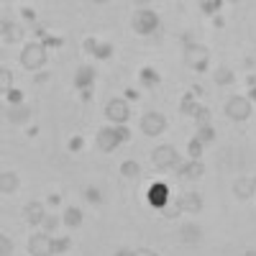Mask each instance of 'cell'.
I'll use <instances>...</instances> for the list:
<instances>
[{"label": "cell", "mask_w": 256, "mask_h": 256, "mask_svg": "<svg viewBox=\"0 0 256 256\" xmlns=\"http://www.w3.org/2000/svg\"><path fill=\"white\" fill-rule=\"evenodd\" d=\"M195 118H198L200 126H210V110H208V108H198Z\"/></svg>", "instance_id": "obj_30"}, {"label": "cell", "mask_w": 256, "mask_h": 256, "mask_svg": "<svg viewBox=\"0 0 256 256\" xmlns=\"http://www.w3.org/2000/svg\"><path fill=\"white\" fill-rule=\"evenodd\" d=\"M226 113H228V118H233V120H246V118L251 116V100H248V98H241V95L230 98V100L226 102Z\"/></svg>", "instance_id": "obj_3"}, {"label": "cell", "mask_w": 256, "mask_h": 256, "mask_svg": "<svg viewBox=\"0 0 256 256\" xmlns=\"http://www.w3.org/2000/svg\"><path fill=\"white\" fill-rule=\"evenodd\" d=\"M212 77H216V84H223V88H226V84H230L233 80H236V74H233L228 67H218L216 72H212Z\"/></svg>", "instance_id": "obj_20"}, {"label": "cell", "mask_w": 256, "mask_h": 256, "mask_svg": "<svg viewBox=\"0 0 256 256\" xmlns=\"http://www.w3.org/2000/svg\"><path fill=\"white\" fill-rule=\"evenodd\" d=\"M24 18H28V20H34V18H36V13H34L31 8H24Z\"/></svg>", "instance_id": "obj_41"}, {"label": "cell", "mask_w": 256, "mask_h": 256, "mask_svg": "<svg viewBox=\"0 0 256 256\" xmlns=\"http://www.w3.org/2000/svg\"><path fill=\"white\" fill-rule=\"evenodd\" d=\"M62 38H54V36H44V46H59Z\"/></svg>", "instance_id": "obj_38"}, {"label": "cell", "mask_w": 256, "mask_h": 256, "mask_svg": "<svg viewBox=\"0 0 256 256\" xmlns=\"http://www.w3.org/2000/svg\"><path fill=\"white\" fill-rule=\"evenodd\" d=\"M10 251H13L10 238L8 236H0V256H10Z\"/></svg>", "instance_id": "obj_28"}, {"label": "cell", "mask_w": 256, "mask_h": 256, "mask_svg": "<svg viewBox=\"0 0 256 256\" xmlns=\"http://www.w3.org/2000/svg\"><path fill=\"white\" fill-rule=\"evenodd\" d=\"M233 195H236L238 200H248L251 195H256V190H254V180L248 177H241L233 182Z\"/></svg>", "instance_id": "obj_11"}, {"label": "cell", "mask_w": 256, "mask_h": 256, "mask_svg": "<svg viewBox=\"0 0 256 256\" xmlns=\"http://www.w3.org/2000/svg\"><path fill=\"white\" fill-rule=\"evenodd\" d=\"M244 256H256V251H246V254H244Z\"/></svg>", "instance_id": "obj_44"}, {"label": "cell", "mask_w": 256, "mask_h": 256, "mask_svg": "<svg viewBox=\"0 0 256 256\" xmlns=\"http://www.w3.org/2000/svg\"><path fill=\"white\" fill-rule=\"evenodd\" d=\"M16 190H18L16 172H3V174H0V192H3V195H13Z\"/></svg>", "instance_id": "obj_16"}, {"label": "cell", "mask_w": 256, "mask_h": 256, "mask_svg": "<svg viewBox=\"0 0 256 256\" xmlns=\"http://www.w3.org/2000/svg\"><path fill=\"white\" fill-rule=\"evenodd\" d=\"M248 100H254V102H256V84L251 88V98H248Z\"/></svg>", "instance_id": "obj_43"}, {"label": "cell", "mask_w": 256, "mask_h": 256, "mask_svg": "<svg viewBox=\"0 0 256 256\" xmlns=\"http://www.w3.org/2000/svg\"><path fill=\"white\" fill-rule=\"evenodd\" d=\"M177 208L190 212V216H198V212L202 210V200H200V195H195V192H184V195L180 198V202H177Z\"/></svg>", "instance_id": "obj_10"}, {"label": "cell", "mask_w": 256, "mask_h": 256, "mask_svg": "<svg viewBox=\"0 0 256 256\" xmlns=\"http://www.w3.org/2000/svg\"><path fill=\"white\" fill-rule=\"evenodd\" d=\"M164 128H166V120H164L162 113H156V110L144 113V118H141V131H144L146 136H159V134H164Z\"/></svg>", "instance_id": "obj_5"}, {"label": "cell", "mask_w": 256, "mask_h": 256, "mask_svg": "<svg viewBox=\"0 0 256 256\" xmlns=\"http://www.w3.org/2000/svg\"><path fill=\"white\" fill-rule=\"evenodd\" d=\"M44 228H46V230H54V228H56V218H54V216H46V218H44Z\"/></svg>", "instance_id": "obj_35"}, {"label": "cell", "mask_w": 256, "mask_h": 256, "mask_svg": "<svg viewBox=\"0 0 256 256\" xmlns=\"http://www.w3.org/2000/svg\"><path fill=\"white\" fill-rule=\"evenodd\" d=\"M105 116H108L113 123H126L128 116H131V110H128V100H120V98H113L108 105H105Z\"/></svg>", "instance_id": "obj_7"}, {"label": "cell", "mask_w": 256, "mask_h": 256, "mask_svg": "<svg viewBox=\"0 0 256 256\" xmlns=\"http://www.w3.org/2000/svg\"><path fill=\"white\" fill-rule=\"evenodd\" d=\"M110 54H113V46H110V44H100V46L95 49V56H98V59H108Z\"/></svg>", "instance_id": "obj_29"}, {"label": "cell", "mask_w": 256, "mask_h": 256, "mask_svg": "<svg viewBox=\"0 0 256 256\" xmlns=\"http://www.w3.org/2000/svg\"><path fill=\"white\" fill-rule=\"evenodd\" d=\"M182 241H184V244H198V241H200V228L192 226V223L182 226Z\"/></svg>", "instance_id": "obj_18"}, {"label": "cell", "mask_w": 256, "mask_h": 256, "mask_svg": "<svg viewBox=\"0 0 256 256\" xmlns=\"http://www.w3.org/2000/svg\"><path fill=\"white\" fill-rule=\"evenodd\" d=\"M20 64L26 70H41L46 64V46L44 44H28L20 52Z\"/></svg>", "instance_id": "obj_1"}, {"label": "cell", "mask_w": 256, "mask_h": 256, "mask_svg": "<svg viewBox=\"0 0 256 256\" xmlns=\"http://www.w3.org/2000/svg\"><path fill=\"white\" fill-rule=\"evenodd\" d=\"M254 190H256V177H254Z\"/></svg>", "instance_id": "obj_45"}, {"label": "cell", "mask_w": 256, "mask_h": 256, "mask_svg": "<svg viewBox=\"0 0 256 256\" xmlns=\"http://www.w3.org/2000/svg\"><path fill=\"white\" fill-rule=\"evenodd\" d=\"M152 202L156 208H164L166 205V187H154L152 190Z\"/></svg>", "instance_id": "obj_23"}, {"label": "cell", "mask_w": 256, "mask_h": 256, "mask_svg": "<svg viewBox=\"0 0 256 256\" xmlns=\"http://www.w3.org/2000/svg\"><path fill=\"white\" fill-rule=\"evenodd\" d=\"M120 174H123V177H138V174H141V166H138L136 162H123V164H120Z\"/></svg>", "instance_id": "obj_22"}, {"label": "cell", "mask_w": 256, "mask_h": 256, "mask_svg": "<svg viewBox=\"0 0 256 256\" xmlns=\"http://www.w3.org/2000/svg\"><path fill=\"white\" fill-rule=\"evenodd\" d=\"M116 131H118V138H120V141H128V138H131V131H128L126 126H118Z\"/></svg>", "instance_id": "obj_33"}, {"label": "cell", "mask_w": 256, "mask_h": 256, "mask_svg": "<svg viewBox=\"0 0 256 256\" xmlns=\"http://www.w3.org/2000/svg\"><path fill=\"white\" fill-rule=\"evenodd\" d=\"M10 102H16V105H20V100H24V92H20V90H10L8 95H6Z\"/></svg>", "instance_id": "obj_32"}, {"label": "cell", "mask_w": 256, "mask_h": 256, "mask_svg": "<svg viewBox=\"0 0 256 256\" xmlns=\"http://www.w3.org/2000/svg\"><path fill=\"white\" fill-rule=\"evenodd\" d=\"M24 212H26V220H28L31 226H38V223H44V218H46V212H44V205H41V202H28Z\"/></svg>", "instance_id": "obj_13"}, {"label": "cell", "mask_w": 256, "mask_h": 256, "mask_svg": "<svg viewBox=\"0 0 256 256\" xmlns=\"http://www.w3.org/2000/svg\"><path fill=\"white\" fill-rule=\"evenodd\" d=\"M152 162H154L156 169H169V166H174L180 162V154H177L174 146H159V148H154Z\"/></svg>", "instance_id": "obj_4"}, {"label": "cell", "mask_w": 256, "mask_h": 256, "mask_svg": "<svg viewBox=\"0 0 256 256\" xmlns=\"http://www.w3.org/2000/svg\"><path fill=\"white\" fill-rule=\"evenodd\" d=\"M123 141L118 138V131L116 128H100L98 131V148L100 152H116Z\"/></svg>", "instance_id": "obj_8"}, {"label": "cell", "mask_w": 256, "mask_h": 256, "mask_svg": "<svg viewBox=\"0 0 256 256\" xmlns=\"http://www.w3.org/2000/svg\"><path fill=\"white\" fill-rule=\"evenodd\" d=\"M184 62L190 67H195L198 72H205L208 70V49L205 46H187Z\"/></svg>", "instance_id": "obj_9"}, {"label": "cell", "mask_w": 256, "mask_h": 256, "mask_svg": "<svg viewBox=\"0 0 256 256\" xmlns=\"http://www.w3.org/2000/svg\"><path fill=\"white\" fill-rule=\"evenodd\" d=\"M141 80H144V84H156L159 82V74L152 67H146V70H141Z\"/></svg>", "instance_id": "obj_26"}, {"label": "cell", "mask_w": 256, "mask_h": 256, "mask_svg": "<svg viewBox=\"0 0 256 256\" xmlns=\"http://www.w3.org/2000/svg\"><path fill=\"white\" fill-rule=\"evenodd\" d=\"M220 0H202V3H200V10L202 13H216V10H220Z\"/></svg>", "instance_id": "obj_25"}, {"label": "cell", "mask_w": 256, "mask_h": 256, "mask_svg": "<svg viewBox=\"0 0 256 256\" xmlns=\"http://www.w3.org/2000/svg\"><path fill=\"white\" fill-rule=\"evenodd\" d=\"M28 251L31 256H54V238H49L46 233H36L28 241Z\"/></svg>", "instance_id": "obj_6"}, {"label": "cell", "mask_w": 256, "mask_h": 256, "mask_svg": "<svg viewBox=\"0 0 256 256\" xmlns=\"http://www.w3.org/2000/svg\"><path fill=\"white\" fill-rule=\"evenodd\" d=\"M134 256H159L156 251H152V248H136L134 251Z\"/></svg>", "instance_id": "obj_37"}, {"label": "cell", "mask_w": 256, "mask_h": 256, "mask_svg": "<svg viewBox=\"0 0 256 256\" xmlns=\"http://www.w3.org/2000/svg\"><path fill=\"white\" fill-rule=\"evenodd\" d=\"M70 148H72V152H80V148H82V138H80V136L72 138V141H70Z\"/></svg>", "instance_id": "obj_39"}, {"label": "cell", "mask_w": 256, "mask_h": 256, "mask_svg": "<svg viewBox=\"0 0 256 256\" xmlns=\"http://www.w3.org/2000/svg\"><path fill=\"white\" fill-rule=\"evenodd\" d=\"M92 82H95V70H90V67H80L77 70V74H74V88L77 90L92 88Z\"/></svg>", "instance_id": "obj_12"}, {"label": "cell", "mask_w": 256, "mask_h": 256, "mask_svg": "<svg viewBox=\"0 0 256 256\" xmlns=\"http://www.w3.org/2000/svg\"><path fill=\"white\" fill-rule=\"evenodd\" d=\"M31 116V110L26 108V105H13V108L8 110V120H13V123H20V120H26Z\"/></svg>", "instance_id": "obj_19"}, {"label": "cell", "mask_w": 256, "mask_h": 256, "mask_svg": "<svg viewBox=\"0 0 256 256\" xmlns=\"http://www.w3.org/2000/svg\"><path fill=\"white\" fill-rule=\"evenodd\" d=\"M3 41H8V44H16V41L24 38V28H20L18 24H10V20H3Z\"/></svg>", "instance_id": "obj_14"}, {"label": "cell", "mask_w": 256, "mask_h": 256, "mask_svg": "<svg viewBox=\"0 0 256 256\" xmlns=\"http://www.w3.org/2000/svg\"><path fill=\"white\" fill-rule=\"evenodd\" d=\"M70 248V241L67 238H64V241H54V251L59 254V251H67Z\"/></svg>", "instance_id": "obj_34"}, {"label": "cell", "mask_w": 256, "mask_h": 256, "mask_svg": "<svg viewBox=\"0 0 256 256\" xmlns=\"http://www.w3.org/2000/svg\"><path fill=\"white\" fill-rule=\"evenodd\" d=\"M195 138H198L200 144H212V141H216V128H212V126H200Z\"/></svg>", "instance_id": "obj_21"}, {"label": "cell", "mask_w": 256, "mask_h": 256, "mask_svg": "<svg viewBox=\"0 0 256 256\" xmlns=\"http://www.w3.org/2000/svg\"><path fill=\"white\" fill-rule=\"evenodd\" d=\"M200 154H202V144H200L198 138H192V141H190V156H192V159H200Z\"/></svg>", "instance_id": "obj_27"}, {"label": "cell", "mask_w": 256, "mask_h": 256, "mask_svg": "<svg viewBox=\"0 0 256 256\" xmlns=\"http://www.w3.org/2000/svg\"><path fill=\"white\" fill-rule=\"evenodd\" d=\"M10 82H13V74H10V70L3 67V70H0V90H3L6 95L13 90V88H10Z\"/></svg>", "instance_id": "obj_24"}, {"label": "cell", "mask_w": 256, "mask_h": 256, "mask_svg": "<svg viewBox=\"0 0 256 256\" xmlns=\"http://www.w3.org/2000/svg\"><path fill=\"white\" fill-rule=\"evenodd\" d=\"M84 198H88L90 202H100L102 198H100V192L95 190V187H88V190H84Z\"/></svg>", "instance_id": "obj_31"}, {"label": "cell", "mask_w": 256, "mask_h": 256, "mask_svg": "<svg viewBox=\"0 0 256 256\" xmlns=\"http://www.w3.org/2000/svg\"><path fill=\"white\" fill-rule=\"evenodd\" d=\"M202 174H205V166H202L200 159H192L190 164L182 166V177H184V180H200Z\"/></svg>", "instance_id": "obj_15"}, {"label": "cell", "mask_w": 256, "mask_h": 256, "mask_svg": "<svg viewBox=\"0 0 256 256\" xmlns=\"http://www.w3.org/2000/svg\"><path fill=\"white\" fill-rule=\"evenodd\" d=\"M98 46H100V44H98L95 38H88V41H84V49H88L90 54H95V49H98Z\"/></svg>", "instance_id": "obj_36"}, {"label": "cell", "mask_w": 256, "mask_h": 256, "mask_svg": "<svg viewBox=\"0 0 256 256\" xmlns=\"http://www.w3.org/2000/svg\"><path fill=\"white\" fill-rule=\"evenodd\" d=\"M134 31L136 34H141V36H148V34H154L156 31V26H159V18H156V13L154 10H148V8H141V10H136L134 13Z\"/></svg>", "instance_id": "obj_2"}, {"label": "cell", "mask_w": 256, "mask_h": 256, "mask_svg": "<svg viewBox=\"0 0 256 256\" xmlns=\"http://www.w3.org/2000/svg\"><path fill=\"white\" fill-rule=\"evenodd\" d=\"M136 98H138V92H136L134 88H131V90H126V100H136Z\"/></svg>", "instance_id": "obj_40"}, {"label": "cell", "mask_w": 256, "mask_h": 256, "mask_svg": "<svg viewBox=\"0 0 256 256\" xmlns=\"http://www.w3.org/2000/svg\"><path fill=\"white\" fill-rule=\"evenodd\" d=\"M116 256H134V251H128V248H120Z\"/></svg>", "instance_id": "obj_42"}, {"label": "cell", "mask_w": 256, "mask_h": 256, "mask_svg": "<svg viewBox=\"0 0 256 256\" xmlns=\"http://www.w3.org/2000/svg\"><path fill=\"white\" fill-rule=\"evenodd\" d=\"M64 226L80 228L82 226V210L80 208H67V210H64Z\"/></svg>", "instance_id": "obj_17"}]
</instances>
